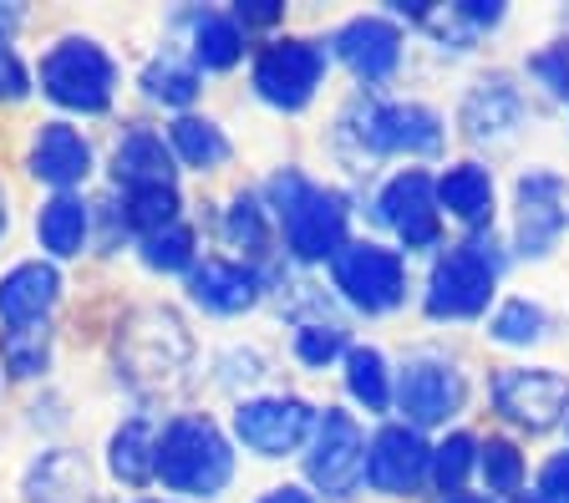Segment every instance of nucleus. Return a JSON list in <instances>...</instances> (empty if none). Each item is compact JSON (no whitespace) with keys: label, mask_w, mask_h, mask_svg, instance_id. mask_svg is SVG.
<instances>
[{"label":"nucleus","mask_w":569,"mask_h":503,"mask_svg":"<svg viewBox=\"0 0 569 503\" xmlns=\"http://www.w3.org/2000/svg\"><path fill=\"white\" fill-rule=\"evenodd\" d=\"M158 479L163 489L189 493V499H213L234 479V453L224 432L209 418H173L158 432Z\"/></svg>","instance_id":"obj_1"},{"label":"nucleus","mask_w":569,"mask_h":503,"mask_svg":"<svg viewBox=\"0 0 569 503\" xmlns=\"http://www.w3.org/2000/svg\"><path fill=\"white\" fill-rule=\"evenodd\" d=\"M189 356H193L189 331H183V321H178L173 311H163V305L132 311L118 335V366L138 392H163V386H173L178 376H183V366H189Z\"/></svg>","instance_id":"obj_2"},{"label":"nucleus","mask_w":569,"mask_h":503,"mask_svg":"<svg viewBox=\"0 0 569 503\" xmlns=\"http://www.w3.org/2000/svg\"><path fill=\"white\" fill-rule=\"evenodd\" d=\"M274 193V214L284 224V240L300 260H326V254H341L346 250V204L341 193H326L316 189L310 179H300L296 168L274 173L270 183Z\"/></svg>","instance_id":"obj_3"},{"label":"nucleus","mask_w":569,"mask_h":503,"mask_svg":"<svg viewBox=\"0 0 569 503\" xmlns=\"http://www.w3.org/2000/svg\"><path fill=\"white\" fill-rule=\"evenodd\" d=\"M41 92L67 112H107L118 92V67L97 41L67 37L41 57Z\"/></svg>","instance_id":"obj_4"},{"label":"nucleus","mask_w":569,"mask_h":503,"mask_svg":"<svg viewBox=\"0 0 569 503\" xmlns=\"http://www.w3.org/2000/svg\"><path fill=\"white\" fill-rule=\"evenodd\" d=\"M498 280V264L483 254V244H458L432 264V280H427V315L438 321H468L488 305Z\"/></svg>","instance_id":"obj_5"},{"label":"nucleus","mask_w":569,"mask_h":503,"mask_svg":"<svg viewBox=\"0 0 569 503\" xmlns=\"http://www.w3.org/2000/svg\"><path fill=\"white\" fill-rule=\"evenodd\" d=\"M341 132H356L367 153H438L442 148V122L432 108L417 102H387V108H367L346 118Z\"/></svg>","instance_id":"obj_6"},{"label":"nucleus","mask_w":569,"mask_h":503,"mask_svg":"<svg viewBox=\"0 0 569 503\" xmlns=\"http://www.w3.org/2000/svg\"><path fill=\"white\" fill-rule=\"evenodd\" d=\"M336 270V290L351 300L356 311H391L402 305V290H407V275H402V260L381 244H346L341 254L331 260Z\"/></svg>","instance_id":"obj_7"},{"label":"nucleus","mask_w":569,"mask_h":503,"mask_svg":"<svg viewBox=\"0 0 569 503\" xmlns=\"http://www.w3.org/2000/svg\"><path fill=\"white\" fill-rule=\"evenodd\" d=\"M306 473H310V483H316L320 493H331V499L356 493V483L367 473V443H361V427H356L346 412H336V408L320 412Z\"/></svg>","instance_id":"obj_8"},{"label":"nucleus","mask_w":569,"mask_h":503,"mask_svg":"<svg viewBox=\"0 0 569 503\" xmlns=\"http://www.w3.org/2000/svg\"><path fill=\"white\" fill-rule=\"evenodd\" d=\"M320 72H326V57L310 41H274V47L260 51L254 61V92L270 102V108L300 112L316 97Z\"/></svg>","instance_id":"obj_9"},{"label":"nucleus","mask_w":569,"mask_h":503,"mask_svg":"<svg viewBox=\"0 0 569 503\" xmlns=\"http://www.w3.org/2000/svg\"><path fill=\"white\" fill-rule=\"evenodd\" d=\"M234 432L249 453L284 457L316 432V412H310L300 396H260V402H239Z\"/></svg>","instance_id":"obj_10"},{"label":"nucleus","mask_w":569,"mask_h":503,"mask_svg":"<svg viewBox=\"0 0 569 503\" xmlns=\"http://www.w3.org/2000/svg\"><path fill=\"white\" fill-rule=\"evenodd\" d=\"M493 402L503 418H513L519 427L545 432L565 418L569 408V382L559 372H539V366H509L493 376Z\"/></svg>","instance_id":"obj_11"},{"label":"nucleus","mask_w":569,"mask_h":503,"mask_svg":"<svg viewBox=\"0 0 569 503\" xmlns=\"http://www.w3.org/2000/svg\"><path fill=\"white\" fill-rule=\"evenodd\" d=\"M377 214L402 234L407 250H427V244H438V189H432V179L417 173V168L397 173V179L381 189Z\"/></svg>","instance_id":"obj_12"},{"label":"nucleus","mask_w":569,"mask_h":503,"mask_svg":"<svg viewBox=\"0 0 569 503\" xmlns=\"http://www.w3.org/2000/svg\"><path fill=\"white\" fill-rule=\"evenodd\" d=\"M462 396H468V386H462L458 366L442 356L407 361L402 386H397V402H402V412L412 422H448L462 408Z\"/></svg>","instance_id":"obj_13"},{"label":"nucleus","mask_w":569,"mask_h":503,"mask_svg":"<svg viewBox=\"0 0 569 503\" xmlns=\"http://www.w3.org/2000/svg\"><path fill=\"white\" fill-rule=\"evenodd\" d=\"M569 229V189L555 173H529L519 183V250L523 254H549L555 240Z\"/></svg>","instance_id":"obj_14"},{"label":"nucleus","mask_w":569,"mask_h":503,"mask_svg":"<svg viewBox=\"0 0 569 503\" xmlns=\"http://www.w3.org/2000/svg\"><path fill=\"white\" fill-rule=\"evenodd\" d=\"M427 467H432V453L412 427H381L367 447V479L377 493H412Z\"/></svg>","instance_id":"obj_15"},{"label":"nucleus","mask_w":569,"mask_h":503,"mask_svg":"<svg viewBox=\"0 0 569 503\" xmlns=\"http://www.w3.org/2000/svg\"><path fill=\"white\" fill-rule=\"evenodd\" d=\"M336 57H341L356 77L381 82V77H391L397 61H402V31L391 21H381V16H356L351 26H341V37H336Z\"/></svg>","instance_id":"obj_16"},{"label":"nucleus","mask_w":569,"mask_h":503,"mask_svg":"<svg viewBox=\"0 0 569 503\" xmlns=\"http://www.w3.org/2000/svg\"><path fill=\"white\" fill-rule=\"evenodd\" d=\"M61 295V275L41 260L16 264L11 275H0V321L6 325H47L51 305Z\"/></svg>","instance_id":"obj_17"},{"label":"nucleus","mask_w":569,"mask_h":503,"mask_svg":"<svg viewBox=\"0 0 569 503\" xmlns=\"http://www.w3.org/2000/svg\"><path fill=\"white\" fill-rule=\"evenodd\" d=\"M31 173L41 183H51V189L67 193L71 183H82L87 173H92V148H87V138L77 128H67V122H47L31 143Z\"/></svg>","instance_id":"obj_18"},{"label":"nucleus","mask_w":569,"mask_h":503,"mask_svg":"<svg viewBox=\"0 0 569 503\" xmlns=\"http://www.w3.org/2000/svg\"><path fill=\"white\" fill-rule=\"evenodd\" d=\"M189 295L213 315H239L260 300V280L234 260H203L189 270Z\"/></svg>","instance_id":"obj_19"},{"label":"nucleus","mask_w":569,"mask_h":503,"mask_svg":"<svg viewBox=\"0 0 569 503\" xmlns=\"http://www.w3.org/2000/svg\"><path fill=\"white\" fill-rule=\"evenodd\" d=\"M112 179L122 189H158V183H173V148L148 128L122 132L118 153H112Z\"/></svg>","instance_id":"obj_20"},{"label":"nucleus","mask_w":569,"mask_h":503,"mask_svg":"<svg viewBox=\"0 0 569 503\" xmlns=\"http://www.w3.org/2000/svg\"><path fill=\"white\" fill-rule=\"evenodd\" d=\"M519 112H523L519 92L493 77V82L468 92V102H462V132H468L473 143H488V138H503V132L519 122Z\"/></svg>","instance_id":"obj_21"},{"label":"nucleus","mask_w":569,"mask_h":503,"mask_svg":"<svg viewBox=\"0 0 569 503\" xmlns=\"http://www.w3.org/2000/svg\"><path fill=\"white\" fill-rule=\"evenodd\" d=\"M87 204L77 199V193H57L51 204H41V214H36V234H41V250L51 254V260H71V254H82L87 244Z\"/></svg>","instance_id":"obj_22"},{"label":"nucleus","mask_w":569,"mask_h":503,"mask_svg":"<svg viewBox=\"0 0 569 503\" xmlns=\"http://www.w3.org/2000/svg\"><path fill=\"white\" fill-rule=\"evenodd\" d=\"M107 463L122 483H148L158 479V427L148 418H132L112 432L107 443Z\"/></svg>","instance_id":"obj_23"},{"label":"nucleus","mask_w":569,"mask_h":503,"mask_svg":"<svg viewBox=\"0 0 569 503\" xmlns=\"http://www.w3.org/2000/svg\"><path fill=\"white\" fill-rule=\"evenodd\" d=\"M26 493L36 503H92V479H87V463L71 453H47L31 467Z\"/></svg>","instance_id":"obj_24"},{"label":"nucleus","mask_w":569,"mask_h":503,"mask_svg":"<svg viewBox=\"0 0 569 503\" xmlns=\"http://www.w3.org/2000/svg\"><path fill=\"white\" fill-rule=\"evenodd\" d=\"M438 204L448 209L452 219H462V224H483V219L493 214V179H488L478 163L448 168L438 183Z\"/></svg>","instance_id":"obj_25"},{"label":"nucleus","mask_w":569,"mask_h":503,"mask_svg":"<svg viewBox=\"0 0 569 503\" xmlns=\"http://www.w3.org/2000/svg\"><path fill=\"white\" fill-rule=\"evenodd\" d=\"M168 148H173L189 168H219L229 158L224 128L209 118H178L173 128H168Z\"/></svg>","instance_id":"obj_26"},{"label":"nucleus","mask_w":569,"mask_h":503,"mask_svg":"<svg viewBox=\"0 0 569 503\" xmlns=\"http://www.w3.org/2000/svg\"><path fill=\"white\" fill-rule=\"evenodd\" d=\"M142 92L163 102V108H189L199 97V67L193 61H178V57H158L142 67Z\"/></svg>","instance_id":"obj_27"},{"label":"nucleus","mask_w":569,"mask_h":503,"mask_svg":"<svg viewBox=\"0 0 569 503\" xmlns=\"http://www.w3.org/2000/svg\"><path fill=\"white\" fill-rule=\"evenodd\" d=\"M239 51H244V37H239V21L234 16H199L193 21V57L203 61V67H213V72H224V67H234Z\"/></svg>","instance_id":"obj_28"},{"label":"nucleus","mask_w":569,"mask_h":503,"mask_svg":"<svg viewBox=\"0 0 569 503\" xmlns=\"http://www.w3.org/2000/svg\"><path fill=\"white\" fill-rule=\"evenodd\" d=\"M47 356H51V335L47 325H6L0 331V361L11 376H41L47 372Z\"/></svg>","instance_id":"obj_29"},{"label":"nucleus","mask_w":569,"mask_h":503,"mask_svg":"<svg viewBox=\"0 0 569 503\" xmlns=\"http://www.w3.org/2000/svg\"><path fill=\"white\" fill-rule=\"evenodd\" d=\"M122 224L138 229L142 240L158 234V229H168V224H178L173 183H158V189H128V199H122Z\"/></svg>","instance_id":"obj_30"},{"label":"nucleus","mask_w":569,"mask_h":503,"mask_svg":"<svg viewBox=\"0 0 569 503\" xmlns=\"http://www.w3.org/2000/svg\"><path fill=\"white\" fill-rule=\"evenodd\" d=\"M346 386H351L356 402H367V412H381L391 402V386H387V361L381 351L371 346H356L346 356Z\"/></svg>","instance_id":"obj_31"},{"label":"nucleus","mask_w":569,"mask_h":503,"mask_svg":"<svg viewBox=\"0 0 569 503\" xmlns=\"http://www.w3.org/2000/svg\"><path fill=\"white\" fill-rule=\"evenodd\" d=\"M142 264H148V270H163V275L193 270V229L168 224V229H158V234H148V240H142Z\"/></svg>","instance_id":"obj_32"},{"label":"nucleus","mask_w":569,"mask_h":503,"mask_svg":"<svg viewBox=\"0 0 569 503\" xmlns=\"http://www.w3.org/2000/svg\"><path fill=\"white\" fill-rule=\"evenodd\" d=\"M488 331H493V341H503V346H529V341L545 335V311H539L533 300H509V305L493 315Z\"/></svg>","instance_id":"obj_33"},{"label":"nucleus","mask_w":569,"mask_h":503,"mask_svg":"<svg viewBox=\"0 0 569 503\" xmlns=\"http://www.w3.org/2000/svg\"><path fill=\"white\" fill-rule=\"evenodd\" d=\"M473 463H478V443L468 432H452L442 447H432V479H438L442 493H458Z\"/></svg>","instance_id":"obj_34"},{"label":"nucleus","mask_w":569,"mask_h":503,"mask_svg":"<svg viewBox=\"0 0 569 503\" xmlns=\"http://www.w3.org/2000/svg\"><path fill=\"white\" fill-rule=\"evenodd\" d=\"M478 467H483L488 493H513L523 483V457H519V447L503 443V437H493L488 447H478Z\"/></svg>","instance_id":"obj_35"},{"label":"nucleus","mask_w":569,"mask_h":503,"mask_svg":"<svg viewBox=\"0 0 569 503\" xmlns=\"http://www.w3.org/2000/svg\"><path fill=\"white\" fill-rule=\"evenodd\" d=\"M229 240H234L239 250H254V254L270 250V219H264L254 193H239L234 209H229Z\"/></svg>","instance_id":"obj_36"},{"label":"nucleus","mask_w":569,"mask_h":503,"mask_svg":"<svg viewBox=\"0 0 569 503\" xmlns=\"http://www.w3.org/2000/svg\"><path fill=\"white\" fill-rule=\"evenodd\" d=\"M341 351H346V331H341V325H300L296 356L306 361V366H331Z\"/></svg>","instance_id":"obj_37"},{"label":"nucleus","mask_w":569,"mask_h":503,"mask_svg":"<svg viewBox=\"0 0 569 503\" xmlns=\"http://www.w3.org/2000/svg\"><path fill=\"white\" fill-rule=\"evenodd\" d=\"M529 72L545 77V87H549L555 97H569V41H559V47L539 51V57L529 61Z\"/></svg>","instance_id":"obj_38"},{"label":"nucleus","mask_w":569,"mask_h":503,"mask_svg":"<svg viewBox=\"0 0 569 503\" xmlns=\"http://www.w3.org/2000/svg\"><path fill=\"white\" fill-rule=\"evenodd\" d=\"M31 92V72L21 67V57H16L11 47H0V97L6 102H16V97Z\"/></svg>","instance_id":"obj_39"},{"label":"nucleus","mask_w":569,"mask_h":503,"mask_svg":"<svg viewBox=\"0 0 569 503\" xmlns=\"http://www.w3.org/2000/svg\"><path fill=\"white\" fill-rule=\"evenodd\" d=\"M539 499L569 503V453H559L555 463H545V473H539Z\"/></svg>","instance_id":"obj_40"},{"label":"nucleus","mask_w":569,"mask_h":503,"mask_svg":"<svg viewBox=\"0 0 569 503\" xmlns=\"http://www.w3.org/2000/svg\"><path fill=\"white\" fill-rule=\"evenodd\" d=\"M234 11L244 26H270V21H280V0H239Z\"/></svg>","instance_id":"obj_41"},{"label":"nucleus","mask_w":569,"mask_h":503,"mask_svg":"<svg viewBox=\"0 0 569 503\" xmlns=\"http://www.w3.org/2000/svg\"><path fill=\"white\" fill-rule=\"evenodd\" d=\"M458 16H462V21H473V26H493L498 16H503V11H498L493 0H488V6H483V0H468V6H462Z\"/></svg>","instance_id":"obj_42"},{"label":"nucleus","mask_w":569,"mask_h":503,"mask_svg":"<svg viewBox=\"0 0 569 503\" xmlns=\"http://www.w3.org/2000/svg\"><path fill=\"white\" fill-rule=\"evenodd\" d=\"M16 26H21V6H0V47L11 41Z\"/></svg>","instance_id":"obj_43"},{"label":"nucleus","mask_w":569,"mask_h":503,"mask_svg":"<svg viewBox=\"0 0 569 503\" xmlns=\"http://www.w3.org/2000/svg\"><path fill=\"white\" fill-rule=\"evenodd\" d=\"M260 503H310V499H306L300 489H274L270 499H260Z\"/></svg>","instance_id":"obj_44"},{"label":"nucleus","mask_w":569,"mask_h":503,"mask_svg":"<svg viewBox=\"0 0 569 503\" xmlns=\"http://www.w3.org/2000/svg\"><path fill=\"white\" fill-rule=\"evenodd\" d=\"M442 503H488V499H478V493H448Z\"/></svg>","instance_id":"obj_45"},{"label":"nucleus","mask_w":569,"mask_h":503,"mask_svg":"<svg viewBox=\"0 0 569 503\" xmlns=\"http://www.w3.org/2000/svg\"><path fill=\"white\" fill-rule=\"evenodd\" d=\"M6 224H11V214H6V193H0V234H6Z\"/></svg>","instance_id":"obj_46"},{"label":"nucleus","mask_w":569,"mask_h":503,"mask_svg":"<svg viewBox=\"0 0 569 503\" xmlns=\"http://www.w3.org/2000/svg\"><path fill=\"white\" fill-rule=\"evenodd\" d=\"M519 503H545V499H519Z\"/></svg>","instance_id":"obj_47"}]
</instances>
